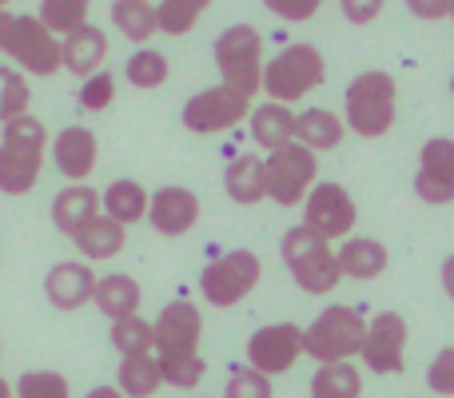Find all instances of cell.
Instances as JSON below:
<instances>
[{
  "instance_id": "obj_1",
  "label": "cell",
  "mask_w": 454,
  "mask_h": 398,
  "mask_svg": "<svg viewBox=\"0 0 454 398\" xmlns=\"http://www.w3.org/2000/svg\"><path fill=\"white\" fill-rule=\"evenodd\" d=\"M399 116V84L391 72L367 68L347 84L343 96V124L347 132H355L359 140H379L395 128Z\"/></svg>"
},
{
  "instance_id": "obj_2",
  "label": "cell",
  "mask_w": 454,
  "mask_h": 398,
  "mask_svg": "<svg viewBox=\"0 0 454 398\" xmlns=\"http://www.w3.org/2000/svg\"><path fill=\"white\" fill-rule=\"evenodd\" d=\"M48 132L36 116H16L0 132V191L4 196H28L44 168Z\"/></svg>"
},
{
  "instance_id": "obj_3",
  "label": "cell",
  "mask_w": 454,
  "mask_h": 398,
  "mask_svg": "<svg viewBox=\"0 0 454 398\" xmlns=\"http://www.w3.org/2000/svg\"><path fill=\"white\" fill-rule=\"evenodd\" d=\"M279 259L287 267V275L299 283V291L307 295H331L343 283L339 271V255L331 251V243L323 235H315L311 227H287L279 239Z\"/></svg>"
},
{
  "instance_id": "obj_4",
  "label": "cell",
  "mask_w": 454,
  "mask_h": 398,
  "mask_svg": "<svg viewBox=\"0 0 454 398\" xmlns=\"http://www.w3.org/2000/svg\"><path fill=\"white\" fill-rule=\"evenodd\" d=\"M215 68H220V84L231 92L255 100L263 92V32L255 24H231L215 36Z\"/></svg>"
},
{
  "instance_id": "obj_5",
  "label": "cell",
  "mask_w": 454,
  "mask_h": 398,
  "mask_svg": "<svg viewBox=\"0 0 454 398\" xmlns=\"http://www.w3.org/2000/svg\"><path fill=\"white\" fill-rule=\"evenodd\" d=\"M327 80V60L315 44H283L271 60H263V92L275 104H299Z\"/></svg>"
},
{
  "instance_id": "obj_6",
  "label": "cell",
  "mask_w": 454,
  "mask_h": 398,
  "mask_svg": "<svg viewBox=\"0 0 454 398\" xmlns=\"http://www.w3.org/2000/svg\"><path fill=\"white\" fill-rule=\"evenodd\" d=\"M363 339H367V319L347 303H331L303 331V355L319 367L323 363H351L363 351Z\"/></svg>"
},
{
  "instance_id": "obj_7",
  "label": "cell",
  "mask_w": 454,
  "mask_h": 398,
  "mask_svg": "<svg viewBox=\"0 0 454 398\" xmlns=\"http://www.w3.org/2000/svg\"><path fill=\"white\" fill-rule=\"evenodd\" d=\"M259 279H263V259L247 247H235L200 271V291H204V303L223 311V307L243 303L259 287Z\"/></svg>"
},
{
  "instance_id": "obj_8",
  "label": "cell",
  "mask_w": 454,
  "mask_h": 398,
  "mask_svg": "<svg viewBox=\"0 0 454 398\" xmlns=\"http://www.w3.org/2000/svg\"><path fill=\"white\" fill-rule=\"evenodd\" d=\"M267 199H275L279 207H299L307 199V191L319 183V156L303 144H287L279 152H267Z\"/></svg>"
},
{
  "instance_id": "obj_9",
  "label": "cell",
  "mask_w": 454,
  "mask_h": 398,
  "mask_svg": "<svg viewBox=\"0 0 454 398\" xmlns=\"http://www.w3.org/2000/svg\"><path fill=\"white\" fill-rule=\"evenodd\" d=\"M355 223H359V207H355L351 191L343 183L319 180L303 199V227H311L315 235H323L327 243L351 239Z\"/></svg>"
},
{
  "instance_id": "obj_10",
  "label": "cell",
  "mask_w": 454,
  "mask_h": 398,
  "mask_svg": "<svg viewBox=\"0 0 454 398\" xmlns=\"http://www.w3.org/2000/svg\"><path fill=\"white\" fill-rule=\"evenodd\" d=\"M184 128L196 136H220V132H231L235 124H243V120L251 116V100L239 92H231V88L215 84V88H204V92H196L188 104H184Z\"/></svg>"
},
{
  "instance_id": "obj_11",
  "label": "cell",
  "mask_w": 454,
  "mask_h": 398,
  "mask_svg": "<svg viewBox=\"0 0 454 398\" xmlns=\"http://www.w3.org/2000/svg\"><path fill=\"white\" fill-rule=\"evenodd\" d=\"M200 339H204V315L192 299H172L152 323V351L156 359H172V355H200Z\"/></svg>"
},
{
  "instance_id": "obj_12",
  "label": "cell",
  "mask_w": 454,
  "mask_h": 398,
  "mask_svg": "<svg viewBox=\"0 0 454 398\" xmlns=\"http://www.w3.org/2000/svg\"><path fill=\"white\" fill-rule=\"evenodd\" d=\"M4 52L12 56L24 76H52V72H60V36H52L40 24V16H16Z\"/></svg>"
},
{
  "instance_id": "obj_13",
  "label": "cell",
  "mask_w": 454,
  "mask_h": 398,
  "mask_svg": "<svg viewBox=\"0 0 454 398\" xmlns=\"http://www.w3.org/2000/svg\"><path fill=\"white\" fill-rule=\"evenodd\" d=\"M243 355H247V367L259 371V375H267V378L287 375L299 363V355H303V331L295 323H267V327H259L247 339V351Z\"/></svg>"
},
{
  "instance_id": "obj_14",
  "label": "cell",
  "mask_w": 454,
  "mask_h": 398,
  "mask_svg": "<svg viewBox=\"0 0 454 398\" xmlns=\"http://www.w3.org/2000/svg\"><path fill=\"white\" fill-rule=\"evenodd\" d=\"M359 359L371 375H399L407 363V319L399 311H379L367 323Z\"/></svg>"
},
{
  "instance_id": "obj_15",
  "label": "cell",
  "mask_w": 454,
  "mask_h": 398,
  "mask_svg": "<svg viewBox=\"0 0 454 398\" xmlns=\"http://www.w3.org/2000/svg\"><path fill=\"white\" fill-rule=\"evenodd\" d=\"M415 196L423 203H442L454 199V140L434 136L419 152V172H415Z\"/></svg>"
},
{
  "instance_id": "obj_16",
  "label": "cell",
  "mask_w": 454,
  "mask_h": 398,
  "mask_svg": "<svg viewBox=\"0 0 454 398\" xmlns=\"http://www.w3.org/2000/svg\"><path fill=\"white\" fill-rule=\"evenodd\" d=\"M200 196L192 188H180V183H168V188L152 191V203H148V219L160 235L176 239V235H188L192 227L200 223Z\"/></svg>"
},
{
  "instance_id": "obj_17",
  "label": "cell",
  "mask_w": 454,
  "mask_h": 398,
  "mask_svg": "<svg viewBox=\"0 0 454 398\" xmlns=\"http://www.w3.org/2000/svg\"><path fill=\"white\" fill-rule=\"evenodd\" d=\"M96 160H100V144H96V136L88 132V128L72 124V128H64V132L56 136L52 164H56V172H60L64 180L84 183L88 176L96 172Z\"/></svg>"
},
{
  "instance_id": "obj_18",
  "label": "cell",
  "mask_w": 454,
  "mask_h": 398,
  "mask_svg": "<svg viewBox=\"0 0 454 398\" xmlns=\"http://www.w3.org/2000/svg\"><path fill=\"white\" fill-rule=\"evenodd\" d=\"M44 295H48V303H52L56 311H80V307L92 303V295H96L92 267L76 263V259L56 263L52 271L44 275Z\"/></svg>"
},
{
  "instance_id": "obj_19",
  "label": "cell",
  "mask_w": 454,
  "mask_h": 398,
  "mask_svg": "<svg viewBox=\"0 0 454 398\" xmlns=\"http://www.w3.org/2000/svg\"><path fill=\"white\" fill-rule=\"evenodd\" d=\"M104 60H108V36L96 24H84V28L68 32L60 40V68H68L72 76H96L104 68Z\"/></svg>"
},
{
  "instance_id": "obj_20",
  "label": "cell",
  "mask_w": 454,
  "mask_h": 398,
  "mask_svg": "<svg viewBox=\"0 0 454 398\" xmlns=\"http://www.w3.org/2000/svg\"><path fill=\"white\" fill-rule=\"evenodd\" d=\"M339 255V271L343 279H359V283H371L387 271L391 263V251H387L383 239H371V235H351L343 239V247L335 251Z\"/></svg>"
},
{
  "instance_id": "obj_21",
  "label": "cell",
  "mask_w": 454,
  "mask_h": 398,
  "mask_svg": "<svg viewBox=\"0 0 454 398\" xmlns=\"http://www.w3.org/2000/svg\"><path fill=\"white\" fill-rule=\"evenodd\" d=\"M343 140H347V124H343V116H339V112H331V108H303L295 116V144L311 148L315 156H319V152H335Z\"/></svg>"
},
{
  "instance_id": "obj_22",
  "label": "cell",
  "mask_w": 454,
  "mask_h": 398,
  "mask_svg": "<svg viewBox=\"0 0 454 398\" xmlns=\"http://www.w3.org/2000/svg\"><path fill=\"white\" fill-rule=\"evenodd\" d=\"M223 191L231 196L239 207H255V203L267 199V168L255 152H243L227 164L223 172Z\"/></svg>"
},
{
  "instance_id": "obj_23",
  "label": "cell",
  "mask_w": 454,
  "mask_h": 398,
  "mask_svg": "<svg viewBox=\"0 0 454 398\" xmlns=\"http://www.w3.org/2000/svg\"><path fill=\"white\" fill-rule=\"evenodd\" d=\"M251 140H255V148L263 152H279L287 148V144H295V112L287 108V104H259V108H251Z\"/></svg>"
},
{
  "instance_id": "obj_24",
  "label": "cell",
  "mask_w": 454,
  "mask_h": 398,
  "mask_svg": "<svg viewBox=\"0 0 454 398\" xmlns=\"http://www.w3.org/2000/svg\"><path fill=\"white\" fill-rule=\"evenodd\" d=\"M92 303L100 307V315H108L112 323L120 319H132V315H140V303H144V291L140 283L132 279V275H104V279H96V295Z\"/></svg>"
},
{
  "instance_id": "obj_25",
  "label": "cell",
  "mask_w": 454,
  "mask_h": 398,
  "mask_svg": "<svg viewBox=\"0 0 454 398\" xmlns=\"http://www.w3.org/2000/svg\"><path fill=\"white\" fill-rule=\"evenodd\" d=\"M92 215H100V191H92L88 183H68L64 191H56V199H52L56 231H64L72 239Z\"/></svg>"
},
{
  "instance_id": "obj_26",
  "label": "cell",
  "mask_w": 454,
  "mask_h": 398,
  "mask_svg": "<svg viewBox=\"0 0 454 398\" xmlns=\"http://www.w3.org/2000/svg\"><path fill=\"white\" fill-rule=\"evenodd\" d=\"M72 243H76V251L84 259H92V263L96 259H116L128 243V227H120L116 219H108L100 211V215H92L76 235H72Z\"/></svg>"
},
{
  "instance_id": "obj_27",
  "label": "cell",
  "mask_w": 454,
  "mask_h": 398,
  "mask_svg": "<svg viewBox=\"0 0 454 398\" xmlns=\"http://www.w3.org/2000/svg\"><path fill=\"white\" fill-rule=\"evenodd\" d=\"M148 203H152V191H144V183L136 180H116L108 183V191H100V211L108 219H116L120 227H132L148 215Z\"/></svg>"
},
{
  "instance_id": "obj_28",
  "label": "cell",
  "mask_w": 454,
  "mask_h": 398,
  "mask_svg": "<svg viewBox=\"0 0 454 398\" xmlns=\"http://www.w3.org/2000/svg\"><path fill=\"white\" fill-rule=\"evenodd\" d=\"M116 386L124 398H152L160 386H164L156 355H128V359H120Z\"/></svg>"
},
{
  "instance_id": "obj_29",
  "label": "cell",
  "mask_w": 454,
  "mask_h": 398,
  "mask_svg": "<svg viewBox=\"0 0 454 398\" xmlns=\"http://www.w3.org/2000/svg\"><path fill=\"white\" fill-rule=\"evenodd\" d=\"M311 398H363V375L355 363H323L311 375Z\"/></svg>"
},
{
  "instance_id": "obj_30",
  "label": "cell",
  "mask_w": 454,
  "mask_h": 398,
  "mask_svg": "<svg viewBox=\"0 0 454 398\" xmlns=\"http://www.w3.org/2000/svg\"><path fill=\"white\" fill-rule=\"evenodd\" d=\"M112 24L124 32L128 40L144 44L160 32V20H156V4H144V0H116L112 4Z\"/></svg>"
},
{
  "instance_id": "obj_31",
  "label": "cell",
  "mask_w": 454,
  "mask_h": 398,
  "mask_svg": "<svg viewBox=\"0 0 454 398\" xmlns=\"http://www.w3.org/2000/svg\"><path fill=\"white\" fill-rule=\"evenodd\" d=\"M168 76H172V68H168V56L156 52V48H140V52H132V60L124 64V80L132 88H140V92L164 88Z\"/></svg>"
},
{
  "instance_id": "obj_32",
  "label": "cell",
  "mask_w": 454,
  "mask_h": 398,
  "mask_svg": "<svg viewBox=\"0 0 454 398\" xmlns=\"http://www.w3.org/2000/svg\"><path fill=\"white\" fill-rule=\"evenodd\" d=\"M207 8H212V0H160L156 4L160 32L164 36H188Z\"/></svg>"
},
{
  "instance_id": "obj_33",
  "label": "cell",
  "mask_w": 454,
  "mask_h": 398,
  "mask_svg": "<svg viewBox=\"0 0 454 398\" xmlns=\"http://www.w3.org/2000/svg\"><path fill=\"white\" fill-rule=\"evenodd\" d=\"M92 0H40V24L52 36H68V32L84 28Z\"/></svg>"
},
{
  "instance_id": "obj_34",
  "label": "cell",
  "mask_w": 454,
  "mask_h": 398,
  "mask_svg": "<svg viewBox=\"0 0 454 398\" xmlns=\"http://www.w3.org/2000/svg\"><path fill=\"white\" fill-rule=\"evenodd\" d=\"M28 76L20 68H0V124L16 116H28Z\"/></svg>"
},
{
  "instance_id": "obj_35",
  "label": "cell",
  "mask_w": 454,
  "mask_h": 398,
  "mask_svg": "<svg viewBox=\"0 0 454 398\" xmlns=\"http://www.w3.org/2000/svg\"><path fill=\"white\" fill-rule=\"evenodd\" d=\"M112 347H116L120 355H152V323L140 319V315H132V319H120L112 323Z\"/></svg>"
},
{
  "instance_id": "obj_36",
  "label": "cell",
  "mask_w": 454,
  "mask_h": 398,
  "mask_svg": "<svg viewBox=\"0 0 454 398\" xmlns=\"http://www.w3.org/2000/svg\"><path fill=\"white\" fill-rule=\"evenodd\" d=\"M160 375H164V386H180V391H192L200 386V378L207 375L204 355H172V359H156Z\"/></svg>"
},
{
  "instance_id": "obj_37",
  "label": "cell",
  "mask_w": 454,
  "mask_h": 398,
  "mask_svg": "<svg viewBox=\"0 0 454 398\" xmlns=\"http://www.w3.org/2000/svg\"><path fill=\"white\" fill-rule=\"evenodd\" d=\"M12 391L16 398H68V378L56 371H24Z\"/></svg>"
},
{
  "instance_id": "obj_38",
  "label": "cell",
  "mask_w": 454,
  "mask_h": 398,
  "mask_svg": "<svg viewBox=\"0 0 454 398\" xmlns=\"http://www.w3.org/2000/svg\"><path fill=\"white\" fill-rule=\"evenodd\" d=\"M223 398H275V386H271V378L259 375V371L239 367V371H231V378H227Z\"/></svg>"
},
{
  "instance_id": "obj_39",
  "label": "cell",
  "mask_w": 454,
  "mask_h": 398,
  "mask_svg": "<svg viewBox=\"0 0 454 398\" xmlns=\"http://www.w3.org/2000/svg\"><path fill=\"white\" fill-rule=\"evenodd\" d=\"M116 100V76L112 72H96V76H88L84 84H80V108L84 112H104L108 104Z\"/></svg>"
},
{
  "instance_id": "obj_40",
  "label": "cell",
  "mask_w": 454,
  "mask_h": 398,
  "mask_svg": "<svg viewBox=\"0 0 454 398\" xmlns=\"http://www.w3.org/2000/svg\"><path fill=\"white\" fill-rule=\"evenodd\" d=\"M427 386L442 398H454V347H442L434 363L427 367Z\"/></svg>"
},
{
  "instance_id": "obj_41",
  "label": "cell",
  "mask_w": 454,
  "mask_h": 398,
  "mask_svg": "<svg viewBox=\"0 0 454 398\" xmlns=\"http://www.w3.org/2000/svg\"><path fill=\"white\" fill-rule=\"evenodd\" d=\"M263 4H267V12H275L279 20L303 24V20H311V16L319 12L323 0H263Z\"/></svg>"
},
{
  "instance_id": "obj_42",
  "label": "cell",
  "mask_w": 454,
  "mask_h": 398,
  "mask_svg": "<svg viewBox=\"0 0 454 398\" xmlns=\"http://www.w3.org/2000/svg\"><path fill=\"white\" fill-rule=\"evenodd\" d=\"M383 4L387 0H339V8H343V16L351 24H375L379 20V12H383Z\"/></svg>"
},
{
  "instance_id": "obj_43",
  "label": "cell",
  "mask_w": 454,
  "mask_h": 398,
  "mask_svg": "<svg viewBox=\"0 0 454 398\" xmlns=\"http://www.w3.org/2000/svg\"><path fill=\"white\" fill-rule=\"evenodd\" d=\"M407 8L415 20H427V24L447 20L450 16V0H407Z\"/></svg>"
},
{
  "instance_id": "obj_44",
  "label": "cell",
  "mask_w": 454,
  "mask_h": 398,
  "mask_svg": "<svg viewBox=\"0 0 454 398\" xmlns=\"http://www.w3.org/2000/svg\"><path fill=\"white\" fill-rule=\"evenodd\" d=\"M439 279H442V291H447V299L454 303V255L442 259V267H439Z\"/></svg>"
},
{
  "instance_id": "obj_45",
  "label": "cell",
  "mask_w": 454,
  "mask_h": 398,
  "mask_svg": "<svg viewBox=\"0 0 454 398\" xmlns=\"http://www.w3.org/2000/svg\"><path fill=\"white\" fill-rule=\"evenodd\" d=\"M12 20H16V16L8 12V8H0V52L8 48V36H12Z\"/></svg>"
},
{
  "instance_id": "obj_46",
  "label": "cell",
  "mask_w": 454,
  "mask_h": 398,
  "mask_svg": "<svg viewBox=\"0 0 454 398\" xmlns=\"http://www.w3.org/2000/svg\"><path fill=\"white\" fill-rule=\"evenodd\" d=\"M84 398H124V394H120V386H92Z\"/></svg>"
},
{
  "instance_id": "obj_47",
  "label": "cell",
  "mask_w": 454,
  "mask_h": 398,
  "mask_svg": "<svg viewBox=\"0 0 454 398\" xmlns=\"http://www.w3.org/2000/svg\"><path fill=\"white\" fill-rule=\"evenodd\" d=\"M12 394H16V391H12V386H8V383H4V378H0V398H12Z\"/></svg>"
},
{
  "instance_id": "obj_48",
  "label": "cell",
  "mask_w": 454,
  "mask_h": 398,
  "mask_svg": "<svg viewBox=\"0 0 454 398\" xmlns=\"http://www.w3.org/2000/svg\"><path fill=\"white\" fill-rule=\"evenodd\" d=\"M447 20H450V24H454V0H450V16H447Z\"/></svg>"
},
{
  "instance_id": "obj_49",
  "label": "cell",
  "mask_w": 454,
  "mask_h": 398,
  "mask_svg": "<svg viewBox=\"0 0 454 398\" xmlns=\"http://www.w3.org/2000/svg\"><path fill=\"white\" fill-rule=\"evenodd\" d=\"M0 8H8V0H0Z\"/></svg>"
},
{
  "instance_id": "obj_50",
  "label": "cell",
  "mask_w": 454,
  "mask_h": 398,
  "mask_svg": "<svg viewBox=\"0 0 454 398\" xmlns=\"http://www.w3.org/2000/svg\"><path fill=\"white\" fill-rule=\"evenodd\" d=\"M450 92H454V76H450Z\"/></svg>"
},
{
  "instance_id": "obj_51",
  "label": "cell",
  "mask_w": 454,
  "mask_h": 398,
  "mask_svg": "<svg viewBox=\"0 0 454 398\" xmlns=\"http://www.w3.org/2000/svg\"><path fill=\"white\" fill-rule=\"evenodd\" d=\"M144 4H152V0H144Z\"/></svg>"
}]
</instances>
